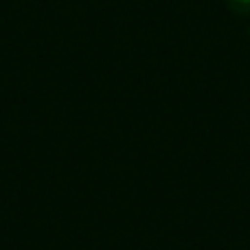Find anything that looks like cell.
Segmentation results:
<instances>
[{
  "label": "cell",
  "instance_id": "6da1fadb",
  "mask_svg": "<svg viewBox=\"0 0 250 250\" xmlns=\"http://www.w3.org/2000/svg\"><path fill=\"white\" fill-rule=\"evenodd\" d=\"M230 11L237 16H250V0H226Z\"/></svg>",
  "mask_w": 250,
  "mask_h": 250
}]
</instances>
